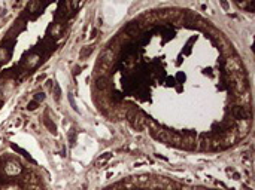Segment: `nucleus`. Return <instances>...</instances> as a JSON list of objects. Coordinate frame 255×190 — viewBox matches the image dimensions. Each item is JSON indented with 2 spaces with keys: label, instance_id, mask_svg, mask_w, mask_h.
Masks as SVG:
<instances>
[{
  "label": "nucleus",
  "instance_id": "f257e3e1",
  "mask_svg": "<svg viewBox=\"0 0 255 190\" xmlns=\"http://www.w3.org/2000/svg\"><path fill=\"white\" fill-rule=\"evenodd\" d=\"M36 100H43V94H37L36 95Z\"/></svg>",
  "mask_w": 255,
  "mask_h": 190
}]
</instances>
